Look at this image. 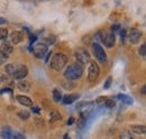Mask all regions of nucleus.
<instances>
[{
    "mask_svg": "<svg viewBox=\"0 0 146 139\" xmlns=\"http://www.w3.org/2000/svg\"><path fill=\"white\" fill-rule=\"evenodd\" d=\"M0 135H1L2 139H11V137H13V131H11V129L9 127H3L1 129Z\"/></svg>",
    "mask_w": 146,
    "mask_h": 139,
    "instance_id": "2eb2a0df",
    "label": "nucleus"
},
{
    "mask_svg": "<svg viewBox=\"0 0 146 139\" xmlns=\"http://www.w3.org/2000/svg\"><path fill=\"white\" fill-rule=\"evenodd\" d=\"M63 139H70V137H69V135H64Z\"/></svg>",
    "mask_w": 146,
    "mask_h": 139,
    "instance_id": "79ce46f5",
    "label": "nucleus"
},
{
    "mask_svg": "<svg viewBox=\"0 0 146 139\" xmlns=\"http://www.w3.org/2000/svg\"><path fill=\"white\" fill-rule=\"evenodd\" d=\"M107 100H108L107 97H99V98L97 99V104H98L99 107H105V104H106V102H107Z\"/></svg>",
    "mask_w": 146,
    "mask_h": 139,
    "instance_id": "b1692460",
    "label": "nucleus"
},
{
    "mask_svg": "<svg viewBox=\"0 0 146 139\" xmlns=\"http://www.w3.org/2000/svg\"><path fill=\"white\" fill-rule=\"evenodd\" d=\"M94 107H96L94 102H79L76 104L75 109L82 113V112H91L94 109Z\"/></svg>",
    "mask_w": 146,
    "mask_h": 139,
    "instance_id": "6e6552de",
    "label": "nucleus"
},
{
    "mask_svg": "<svg viewBox=\"0 0 146 139\" xmlns=\"http://www.w3.org/2000/svg\"><path fill=\"white\" fill-rule=\"evenodd\" d=\"M8 36V30L6 28H0V40L1 39H6Z\"/></svg>",
    "mask_w": 146,
    "mask_h": 139,
    "instance_id": "393cba45",
    "label": "nucleus"
},
{
    "mask_svg": "<svg viewBox=\"0 0 146 139\" xmlns=\"http://www.w3.org/2000/svg\"><path fill=\"white\" fill-rule=\"evenodd\" d=\"M10 39L13 42V44H19L21 40H23V34L20 32H13L10 34Z\"/></svg>",
    "mask_w": 146,
    "mask_h": 139,
    "instance_id": "ddd939ff",
    "label": "nucleus"
},
{
    "mask_svg": "<svg viewBox=\"0 0 146 139\" xmlns=\"http://www.w3.org/2000/svg\"><path fill=\"white\" fill-rule=\"evenodd\" d=\"M74 55H75V57H76V60H78V63L81 64L82 66H83L84 64H87V63L90 62V55H89V53L87 52L84 48H79V50H76L75 53H74Z\"/></svg>",
    "mask_w": 146,
    "mask_h": 139,
    "instance_id": "20e7f679",
    "label": "nucleus"
},
{
    "mask_svg": "<svg viewBox=\"0 0 146 139\" xmlns=\"http://www.w3.org/2000/svg\"><path fill=\"white\" fill-rule=\"evenodd\" d=\"M15 68H16V64H8V65L6 66V72H7V74L10 75V76H13Z\"/></svg>",
    "mask_w": 146,
    "mask_h": 139,
    "instance_id": "4be33fe9",
    "label": "nucleus"
},
{
    "mask_svg": "<svg viewBox=\"0 0 146 139\" xmlns=\"http://www.w3.org/2000/svg\"><path fill=\"white\" fill-rule=\"evenodd\" d=\"M111 82H112V77H111V76H109V77L107 79V81H106V83H105L104 87H105V89H109L110 85H111Z\"/></svg>",
    "mask_w": 146,
    "mask_h": 139,
    "instance_id": "7c9ffc66",
    "label": "nucleus"
},
{
    "mask_svg": "<svg viewBox=\"0 0 146 139\" xmlns=\"http://www.w3.org/2000/svg\"><path fill=\"white\" fill-rule=\"evenodd\" d=\"M32 111L35 112V113H39V112H40V110H39L38 107H33V108H32Z\"/></svg>",
    "mask_w": 146,
    "mask_h": 139,
    "instance_id": "72a5a7b5",
    "label": "nucleus"
},
{
    "mask_svg": "<svg viewBox=\"0 0 146 139\" xmlns=\"http://www.w3.org/2000/svg\"><path fill=\"white\" fill-rule=\"evenodd\" d=\"M82 74H83V66L81 64H79V63L70 65L68 69L65 70V72H64V76L69 81H73V80L80 79L82 76Z\"/></svg>",
    "mask_w": 146,
    "mask_h": 139,
    "instance_id": "f257e3e1",
    "label": "nucleus"
},
{
    "mask_svg": "<svg viewBox=\"0 0 146 139\" xmlns=\"http://www.w3.org/2000/svg\"><path fill=\"white\" fill-rule=\"evenodd\" d=\"M100 74V69L98 66V64H96V62H91L90 66H89V71H88V80L90 82H93L98 79Z\"/></svg>",
    "mask_w": 146,
    "mask_h": 139,
    "instance_id": "423d86ee",
    "label": "nucleus"
},
{
    "mask_svg": "<svg viewBox=\"0 0 146 139\" xmlns=\"http://www.w3.org/2000/svg\"><path fill=\"white\" fill-rule=\"evenodd\" d=\"M45 55H46V57H45V60H44V61H45V63H48V60H50V57H51V55H52V52L46 53Z\"/></svg>",
    "mask_w": 146,
    "mask_h": 139,
    "instance_id": "473e14b6",
    "label": "nucleus"
},
{
    "mask_svg": "<svg viewBox=\"0 0 146 139\" xmlns=\"http://www.w3.org/2000/svg\"><path fill=\"white\" fill-rule=\"evenodd\" d=\"M2 81H3V75L0 73V84H1V82H2Z\"/></svg>",
    "mask_w": 146,
    "mask_h": 139,
    "instance_id": "a19ab883",
    "label": "nucleus"
},
{
    "mask_svg": "<svg viewBox=\"0 0 146 139\" xmlns=\"http://www.w3.org/2000/svg\"><path fill=\"white\" fill-rule=\"evenodd\" d=\"M18 89L20 91H24V92H29V90H31V84H29V82L23 80V81H20L18 83Z\"/></svg>",
    "mask_w": 146,
    "mask_h": 139,
    "instance_id": "f3484780",
    "label": "nucleus"
},
{
    "mask_svg": "<svg viewBox=\"0 0 146 139\" xmlns=\"http://www.w3.org/2000/svg\"><path fill=\"white\" fill-rule=\"evenodd\" d=\"M120 36H121V40L124 42V39H125V37H126V32H125V30L120 32Z\"/></svg>",
    "mask_w": 146,
    "mask_h": 139,
    "instance_id": "4c0bfd02",
    "label": "nucleus"
},
{
    "mask_svg": "<svg viewBox=\"0 0 146 139\" xmlns=\"http://www.w3.org/2000/svg\"><path fill=\"white\" fill-rule=\"evenodd\" d=\"M7 23H8V20H7L6 18L0 17V25H3V24H7Z\"/></svg>",
    "mask_w": 146,
    "mask_h": 139,
    "instance_id": "f704fd0d",
    "label": "nucleus"
},
{
    "mask_svg": "<svg viewBox=\"0 0 146 139\" xmlns=\"http://www.w3.org/2000/svg\"><path fill=\"white\" fill-rule=\"evenodd\" d=\"M141 37H142V33L141 32H138L137 29H133L130 32V34H129V40H130L131 44H136V43L139 42Z\"/></svg>",
    "mask_w": 146,
    "mask_h": 139,
    "instance_id": "9d476101",
    "label": "nucleus"
},
{
    "mask_svg": "<svg viewBox=\"0 0 146 139\" xmlns=\"http://www.w3.org/2000/svg\"><path fill=\"white\" fill-rule=\"evenodd\" d=\"M120 139H134V137H133V135L128 130H124L120 134Z\"/></svg>",
    "mask_w": 146,
    "mask_h": 139,
    "instance_id": "5701e85b",
    "label": "nucleus"
},
{
    "mask_svg": "<svg viewBox=\"0 0 146 139\" xmlns=\"http://www.w3.org/2000/svg\"><path fill=\"white\" fill-rule=\"evenodd\" d=\"M139 54H141L142 56H145V55H146V46H145V44H143V45L141 46V48H139Z\"/></svg>",
    "mask_w": 146,
    "mask_h": 139,
    "instance_id": "2f4dec72",
    "label": "nucleus"
},
{
    "mask_svg": "<svg viewBox=\"0 0 146 139\" xmlns=\"http://www.w3.org/2000/svg\"><path fill=\"white\" fill-rule=\"evenodd\" d=\"M119 27H120L119 25H115V26H112V27H111V29H112L113 32H117V30H119Z\"/></svg>",
    "mask_w": 146,
    "mask_h": 139,
    "instance_id": "e433bc0d",
    "label": "nucleus"
},
{
    "mask_svg": "<svg viewBox=\"0 0 146 139\" xmlns=\"http://www.w3.org/2000/svg\"><path fill=\"white\" fill-rule=\"evenodd\" d=\"M61 119H62V117H61V115L57 111H51V113H50V122L51 123H53L55 121H58Z\"/></svg>",
    "mask_w": 146,
    "mask_h": 139,
    "instance_id": "6ab92c4d",
    "label": "nucleus"
},
{
    "mask_svg": "<svg viewBox=\"0 0 146 139\" xmlns=\"http://www.w3.org/2000/svg\"><path fill=\"white\" fill-rule=\"evenodd\" d=\"M145 89H146L145 85H143V87H142V93H143V94H145V92H146Z\"/></svg>",
    "mask_w": 146,
    "mask_h": 139,
    "instance_id": "ea45409f",
    "label": "nucleus"
},
{
    "mask_svg": "<svg viewBox=\"0 0 146 139\" xmlns=\"http://www.w3.org/2000/svg\"><path fill=\"white\" fill-rule=\"evenodd\" d=\"M11 139H26L25 136L23 134H19V132H16V134H13V137Z\"/></svg>",
    "mask_w": 146,
    "mask_h": 139,
    "instance_id": "c756f323",
    "label": "nucleus"
},
{
    "mask_svg": "<svg viewBox=\"0 0 146 139\" xmlns=\"http://www.w3.org/2000/svg\"><path fill=\"white\" fill-rule=\"evenodd\" d=\"M66 63H68V56L63 53H57L53 56V58L51 61V68L60 72L66 65Z\"/></svg>",
    "mask_w": 146,
    "mask_h": 139,
    "instance_id": "f03ea898",
    "label": "nucleus"
},
{
    "mask_svg": "<svg viewBox=\"0 0 146 139\" xmlns=\"http://www.w3.org/2000/svg\"><path fill=\"white\" fill-rule=\"evenodd\" d=\"M7 60H8V55L3 54V53L0 51V65H2L3 63H6Z\"/></svg>",
    "mask_w": 146,
    "mask_h": 139,
    "instance_id": "bb28decb",
    "label": "nucleus"
},
{
    "mask_svg": "<svg viewBox=\"0 0 146 139\" xmlns=\"http://www.w3.org/2000/svg\"><path fill=\"white\" fill-rule=\"evenodd\" d=\"M80 98V95L79 94H76V93H72V94H68V95H65L64 98H63V103L65 104H71L73 103L75 100H78Z\"/></svg>",
    "mask_w": 146,
    "mask_h": 139,
    "instance_id": "f8f14e48",
    "label": "nucleus"
},
{
    "mask_svg": "<svg viewBox=\"0 0 146 139\" xmlns=\"http://www.w3.org/2000/svg\"><path fill=\"white\" fill-rule=\"evenodd\" d=\"M1 52L3 53V54H6V55L10 54V53L13 52V46H11V44H10L9 42H3V43L1 44Z\"/></svg>",
    "mask_w": 146,
    "mask_h": 139,
    "instance_id": "dca6fc26",
    "label": "nucleus"
},
{
    "mask_svg": "<svg viewBox=\"0 0 146 139\" xmlns=\"http://www.w3.org/2000/svg\"><path fill=\"white\" fill-rule=\"evenodd\" d=\"M36 36H35V35H34V36H31V37H29V43H31V44H32V43H34V42H35V40H36Z\"/></svg>",
    "mask_w": 146,
    "mask_h": 139,
    "instance_id": "c9c22d12",
    "label": "nucleus"
},
{
    "mask_svg": "<svg viewBox=\"0 0 146 139\" xmlns=\"http://www.w3.org/2000/svg\"><path fill=\"white\" fill-rule=\"evenodd\" d=\"M53 100H54L55 102H60V101L62 100V94H61V92H60L58 90H56V89L53 91Z\"/></svg>",
    "mask_w": 146,
    "mask_h": 139,
    "instance_id": "412c9836",
    "label": "nucleus"
},
{
    "mask_svg": "<svg viewBox=\"0 0 146 139\" xmlns=\"http://www.w3.org/2000/svg\"><path fill=\"white\" fill-rule=\"evenodd\" d=\"M33 53L37 58H42L46 53H47V46L45 44H37L33 47Z\"/></svg>",
    "mask_w": 146,
    "mask_h": 139,
    "instance_id": "1a4fd4ad",
    "label": "nucleus"
},
{
    "mask_svg": "<svg viewBox=\"0 0 146 139\" xmlns=\"http://www.w3.org/2000/svg\"><path fill=\"white\" fill-rule=\"evenodd\" d=\"M91 48H92L93 55L96 56V58H97L100 63H106V62H107V54L105 53L104 48H102L99 44H97V43L92 44Z\"/></svg>",
    "mask_w": 146,
    "mask_h": 139,
    "instance_id": "7ed1b4c3",
    "label": "nucleus"
},
{
    "mask_svg": "<svg viewBox=\"0 0 146 139\" xmlns=\"http://www.w3.org/2000/svg\"><path fill=\"white\" fill-rule=\"evenodd\" d=\"M113 105H115V101H113V100H111V99H108V100H107V102H106V104H105V107H106V108H108V109L113 108Z\"/></svg>",
    "mask_w": 146,
    "mask_h": 139,
    "instance_id": "c85d7f7f",
    "label": "nucleus"
},
{
    "mask_svg": "<svg viewBox=\"0 0 146 139\" xmlns=\"http://www.w3.org/2000/svg\"><path fill=\"white\" fill-rule=\"evenodd\" d=\"M130 130L136 135H145L146 132L145 126H136V124H134V126H130Z\"/></svg>",
    "mask_w": 146,
    "mask_h": 139,
    "instance_id": "4468645a",
    "label": "nucleus"
},
{
    "mask_svg": "<svg viewBox=\"0 0 146 139\" xmlns=\"http://www.w3.org/2000/svg\"><path fill=\"white\" fill-rule=\"evenodd\" d=\"M62 85H63L64 89H66V90H71L73 87V84L69 80H68V81H63V82H62Z\"/></svg>",
    "mask_w": 146,
    "mask_h": 139,
    "instance_id": "a878e982",
    "label": "nucleus"
},
{
    "mask_svg": "<svg viewBox=\"0 0 146 139\" xmlns=\"http://www.w3.org/2000/svg\"><path fill=\"white\" fill-rule=\"evenodd\" d=\"M101 40H102V43L108 47V48H111L113 45H115V43H116V37H115V34L113 33H105V34L102 35V38H101Z\"/></svg>",
    "mask_w": 146,
    "mask_h": 139,
    "instance_id": "0eeeda50",
    "label": "nucleus"
},
{
    "mask_svg": "<svg viewBox=\"0 0 146 139\" xmlns=\"http://www.w3.org/2000/svg\"><path fill=\"white\" fill-rule=\"evenodd\" d=\"M117 98H118L121 102H124V103H126V104H133V102H134L133 98L128 97V95H126V94H118Z\"/></svg>",
    "mask_w": 146,
    "mask_h": 139,
    "instance_id": "a211bd4d",
    "label": "nucleus"
},
{
    "mask_svg": "<svg viewBox=\"0 0 146 139\" xmlns=\"http://www.w3.org/2000/svg\"><path fill=\"white\" fill-rule=\"evenodd\" d=\"M35 123H36L37 127H44L45 126V122L42 118H35Z\"/></svg>",
    "mask_w": 146,
    "mask_h": 139,
    "instance_id": "cd10ccee",
    "label": "nucleus"
},
{
    "mask_svg": "<svg viewBox=\"0 0 146 139\" xmlns=\"http://www.w3.org/2000/svg\"><path fill=\"white\" fill-rule=\"evenodd\" d=\"M17 115H18V117L21 119V120H27V119L29 118V112L26 111V110H21V111H19Z\"/></svg>",
    "mask_w": 146,
    "mask_h": 139,
    "instance_id": "aec40b11",
    "label": "nucleus"
},
{
    "mask_svg": "<svg viewBox=\"0 0 146 139\" xmlns=\"http://www.w3.org/2000/svg\"><path fill=\"white\" fill-rule=\"evenodd\" d=\"M73 122H74V119H73V118H71V119L68 121V124H72Z\"/></svg>",
    "mask_w": 146,
    "mask_h": 139,
    "instance_id": "58836bf2",
    "label": "nucleus"
},
{
    "mask_svg": "<svg viewBox=\"0 0 146 139\" xmlns=\"http://www.w3.org/2000/svg\"><path fill=\"white\" fill-rule=\"evenodd\" d=\"M16 99H17V101H18L19 103L25 105V107H31L33 104V101L28 97H25V95H17Z\"/></svg>",
    "mask_w": 146,
    "mask_h": 139,
    "instance_id": "9b49d317",
    "label": "nucleus"
},
{
    "mask_svg": "<svg viewBox=\"0 0 146 139\" xmlns=\"http://www.w3.org/2000/svg\"><path fill=\"white\" fill-rule=\"evenodd\" d=\"M28 74V70L25 65L23 64H16V68L14 71V74H13V77L16 79V80H23L24 77H26Z\"/></svg>",
    "mask_w": 146,
    "mask_h": 139,
    "instance_id": "39448f33",
    "label": "nucleus"
}]
</instances>
